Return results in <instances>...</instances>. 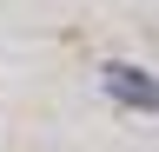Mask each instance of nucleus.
I'll use <instances>...</instances> for the list:
<instances>
[{"mask_svg":"<svg viewBox=\"0 0 159 152\" xmlns=\"http://www.w3.org/2000/svg\"><path fill=\"white\" fill-rule=\"evenodd\" d=\"M99 86H106V99L133 106V112H159V80L139 73V66H126V60H106V66H99Z\"/></svg>","mask_w":159,"mask_h":152,"instance_id":"1","label":"nucleus"}]
</instances>
